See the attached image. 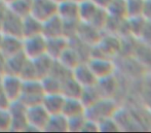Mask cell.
<instances>
[{
  "label": "cell",
  "instance_id": "obj_42",
  "mask_svg": "<svg viewBox=\"0 0 151 133\" xmlns=\"http://www.w3.org/2000/svg\"><path fill=\"white\" fill-rule=\"evenodd\" d=\"M12 1H14V0H4V2H5L6 4H8L9 2H12Z\"/></svg>",
  "mask_w": 151,
  "mask_h": 133
},
{
  "label": "cell",
  "instance_id": "obj_37",
  "mask_svg": "<svg viewBox=\"0 0 151 133\" xmlns=\"http://www.w3.org/2000/svg\"><path fill=\"white\" fill-rule=\"evenodd\" d=\"M6 10H7V4L4 1H0V24H1L2 19H3Z\"/></svg>",
  "mask_w": 151,
  "mask_h": 133
},
{
  "label": "cell",
  "instance_id": "obj_20",
  "mask_svg": "<svg viewBox=\"0 0 151 133\" xmlns=\"http://www.w3.org/2000/svg\"><path fill=\"white\" fill-rule=\"evenodd\" d=\"M42 34V22L29 15L23 18V26H22V36L23 38L30 37L34 35Z\"/></svg>",
  "mask_w": 151,
  "mask_h": 133
},
{
  "label": "cell",
  "instance_id": "obj_14",
  "mask_svg": "<svg viewBox=\"0 0 151 133\" xmlns=\"http://www.w3.org/2000/svg\"><path fill=\"white\" fill-rule=\"evenodd\" d=\"M68 47H69V39L65 36L46 39V54L55 60H58Z\"/></svg>",
  "mask_w": 151,
  "mask_h": 133
},
{
  "label": "cell",
  "instance_id": "obj_40",
  "mask_svg": "<svg viewBox=\"0 0 151 133\" xmlns=\"http://www.w3.org/2000/svg\"><path fill=\"white\" fill-rule=\"evenodd\" d=\"M58 1H74V2H80L81 0H58Z\"/></svg>",
  "mask_w": 151,
  "mask_h": 133
},
{
  "label": "cell",
  "instance_id": "obj_44",
  "mask_svg": "<svg viewBox=\"0 0 151 133\" xmlns=\"http://www.w3.org/2000/svg\"><path fill=\"white\" fill-rule=\"evenodd\" d=\"M0 1H4V0H0Z\"/></svg>",
  "mask_w": 151,
  "mask_h": 133
},
{
  "label": "cell",
  "instance_id": "obj_10",
  "mask_svg": "<svg viewBox=\"0 0 151 133\" xmlns=\"http://www.w3.org/2000/svg\"><path fill=\"white\" fill-rule=\"evenodd\" d=\"M72 76L82 88L96 86L98 81V78L91 71L88 62H80L77 66H75L72 69Z\"/></svg>",
  "mask_w": 151,
  "mask_h": 133
},
{
  "label": "cell",
  "instance_id": "obj_4",
  "mask_svg": "<svg viewBox=\"0 0 151 133\" xmlns=\"http://www.w3.org/2000/svg\"><path fill=\"white\" fill-rule=\"evenodd\" d=\"M86 62L98 80L114 76L116 66L112 58L91 56Z\"/></svg>",
  "mask_w": 151,
  "mask_h": 133
},
{
  "label": "cell",
  "instance_id": "obj_23",
  "mask_svg": "<svg viewBox=\"0 0 151 133\" xmlns=\"http://www.w3.org/2000/svg\"><path fill=\"white\" fill-rule=\"evenodd\" d=\"M83 88L76 81L72 74L62 81L61 93L68 98H80Z\"/></svg>",
  "mask_w": 151,
  "mask_h": 133
},
{
  "label": "cell",
  "instance_id": "obj_16",
  "mask_svg": "<svg viewBox=\"0 0 151 133\" xmlns=\"http://www.w3.org/2000/svg\"><path fill=\"white\" fill-rule=\"evenodd\" d=\"M0 51L5 56V58L17 55V54H19V53H22L23 52V38L16 37V36L3 35L1 46H0Z\"/></svg>",
  "mask_w": 151,
  "mask_h": 133
},
{
  "label": "cell",
  "instance_id": "obj_29",
  "mask_svg": "<svg viewBox=\"0 0 151 133\" xmlns=\"http://www.w3.org/2000/svg\"><path fill=\"white\" fill-rule=\"evenodd\" d=\"M98 125H99V132H117L121 130L119 123L115 117L103 120L98 123Z\"/></svg>",
  "mask_w": 151,
  "mask_h": 133
},
{
  "label": "cell",
  "instance_id": "obj_6",
  "mask_svg": "<svg viewBox=\"0 0 151 133\" xmlns=\"http://www.w3.org/2000/svg\"><path fill=\"white\" fill-rule=\"evenodd\" d=\"M8 111L12 120V131H26L28 127L27 122V106L19 100L12 101L8 107Z\"/></svg>",
  "mask_w": 151,
  "mask_h": 133
},
{
  "label": "cell",
  "instance_id": "obj_41",
  "mask_svg": "<svg viewBox=\"0 0 151 133\" xmlns=\"http://www.w3.org/2000/svg\"><path fill=\"white\" fill-rule=\"evenodd\" d=\"M2 38H3V34L0 32V46H1V42H2Z\"/></svg>",
  "mask_w": 151,
  "mask_h": 133
},
{
  "label": "cell",
  "instance_id": "obj_32",
  "mask_svg": "<svg viewBox=\"0 0 151 133\" xmlns=\"http://www.w3.org/2000/svg\"><path fill=\"white\" fill-rule=\"evenodd\" d=\"M12 120L8 109H0V131H10Z\"/></svg>",
  "mask_w": 151,
  "mask_h": 133
},
{
  "label": "cell",
  "instance_id": "obj_12",
  "mask_svg": "<svg viewBox=\"0 0 151 133\" xmlns=\"http://www.w3.org/2000/svg\"><path fill=\"white\" fill-rule=\"evenodd\" d=\"M58 16L63 22H80L79 2L58 1Z\"/></svg>",
  "mask_w": 151,
  "mask_h": 133
},
{
  "label": "cell",
  "instance_id": "obj_39",
  "mask_svg": "<svg viewBox=\"0 0 151 133\" xmlns=\"http://www.w3.org/2000/svg\"><path fill=\"white\" fill-rule=\"evenodd\" d=\"M5 62H6V58L3 54L0 51V73L3 74L4 73V68H5Z\"/></svg>",
  "mask_w": 151,
  "mask_h": 133
},
{
  "label": "cell",
  "instance_id": "obj_26",
  "mask_svg": "<svg viewBox=\"0 0 151 133\" xmlns=\"http://www.w3.org/2000/svg\"><path fill=\"white\" fill-rule=\"evenodd\" d=\"M108 15L112 18L127 19L125 0H112L106 8Z\"/></svg>",
  "mask_w": 151,
  "mask_h": 133
},
{
  "label": "cell",
  "instance_id": "obj_1",
  "mask_svg": "<svg viewBox=\"0 0 151 133\" xmlns=\"http://www.w3.org/2000/svg\"><path fill=\"white\" fill-rule=\"evenodd\" d=\"M117 105L112 98L101 97L86 108V117L90 120L100 123L108 118L115 117Z\"/></svg>",
  "mask_w": 151,
  "mask_h": 133
},
{
  "label": "cell",
  "instance_id": "obj_25",
  "mask_svg": "<svg viewBox=\"0 0 151 133\" xmlns=\"http://www.w3.org/2000/svg\"><path fill=\"white\" fill-rule=\"evenodd\" d=\"M7 8L19 17L24 18L31 15L32 0H14L7 4Z\"/></svg>",
  "mask_w": 151,
  "mask_h": 133
},
{
  "label": "cell",
  "instance_id": "obj_18",
  "mask_svg": "<svg viewBox=\"0 0 151 133\" xmlns=\"http://www.w3.org/2000/svg\"><path fill=\"white\" fill-rule=\"evenodd\" d=\"M101 8L102 7H99L93 0H81L79 2L80 22L91 24Z\"/></svg>",
  "mask_w": 151,
  "mask_h": 133
},
{
  "label": "cell",
  "instance_id": "obj_34",
  "mask_svg": "<svg viewBox=\"0 0 151 133\" xmlns=\"http://www.w3.org/2000/svg\"><path fill=\"white\" fill-rule=\"evenodd\" d=\"M81 132H99V125H98L97 122L86 118Z\"/></svg>",
  "mask_w": 151,
  "mask_h": 133
},
{
  "label": "cell",
  "instance_id": "obj_35",
  "mask_svg": "<svg viewBox=\"0 0 151 133\" xmlns=\"http://www.w3.org/2000/svg\"><path fill=\"white\" fill-rule=\"evenodd\" d=\"M10 103H12V101L9 100V98L7 97L5 92L3 91L2 87L0 86V109H7Z\"/></svg>",
  "mask_w": 151,
  "mask_h": 133
},
{
  "label": "cell",
  "instance_id": "obj_11",
  "mask_svg": "<svg viewBox=\"0 0 151 133\" xmlns=\"http://www.w3.org/2000/svg\"><path fill=\"white\" fill-rule=\"evenodd\" d=\"M102 32L103 31L99 30L98 28L93 27V25L88 24V23L80 22L79 26H78L76 37L81 40V41H83L84 44H86L88 46L93 48V46H96V44L100 41L102 35H103Z\"/></svg>",
  "mask_w": 151,
  "mask_h": 133
},
{
  "label": "cell",
  "instance_id": "obj_36",
  "mask_svg": "<svg viewBox=\"0 0 151 133\" xmlns=\"http://www.w3.org/2000/svg\"><path fill=\"white\" fill-rule=\"evenodd\" d=\"M144 20L151 23V0H145L144 3V9H143V16Z\"/></svg>",
  "mask_w": 151,
  "mask_h": 133
},
{
  "label": "cell",
  "instance_id": "obj_30",
  "mask_svg": "<svg viewBox=\"0 0 151 133\" xmlns=\"http://www.w3.org/2000/svg\"><path fill=\"white\" fill-rule=\"evenodd\" d=\"M20 76L23 81H31V80H39L37 76V72H36L35 66L34 63L31 59H28L26 62V64L23 67L22 71L20 73Z\"/></svg>",
  "mask_w": 151,
  "mask_h": 133
},
{
  "label": "cell",
  "instance_id": "obj_38",
  "mask_svg": "<svg viewBox=\"0 0 151 133\" xmlns=\"http://www.w3.org/2000/svg\"><path fill=\"white\" fill-rule=\"evenodd\" d=\"M93 2H95L96 4H97L99 7H102V8H107V6L110 4V2L112 1V0H93Z\"/></svg>",
  "mask_w": 151,
  "mask_h": 133
},
{
  "label": "cell",
  "instance_id": "obj_19",
  "mask_svg": "<svg viewBox=\"0 0 151 133\" xmlns=\"http://www.w3.org/2000/svg\"><path fill=\"white\" fill-rule=\"evenodd\" d=\"M62 113L65 117L71 118L79 115H86V106L82 103L80 98H68L65 97Z\"/></svg>",
  "mask_w": 151,
  "mask_h": 133
},
{
  "label": "cell",
  "instance_id": "obj_24",
  "mask_svg": "<svg viewBox=\"0 0 151 133\" xmlns=\"http://www.w3.org/2000/svg\"><path fill=\"white\" fill-rule=\"evenodd\" d=\"M137 41L138 44L136 42V46L134 48L135 58L144 68L151 69V47L143 44L139 39H137Z\"/></svg>",
  "mask_w": 151,
  "mask_h": 133
},
{
  "label": "cell",
  "instance_id": "obj_21",
  "mask_svg": "<svg viewBox=\"0 0 151 133\" xmlns=\"http://www.w3.org/2000/svg\"><path fill=\"white\" fill-rule=\"evenodd\" d=\"M32 61H33L34 66H35L38 78L41 80L42 78L48 76L52 72L56 60L52 59L47 54H44V55L40 56V57L36 58V59L32 60Z\"/></svg>",
  "mask_w": 151,
  "mask_h": 133
},
{
  "label": "cell",
  "instance_id": "obj_2",
  "mask_svg": "<svg viewBox=\"0 0 151 133\" xmlns=\"http://www.w3.org/2000/svg\"><path fill=\"white\" fill-rule=\"evenodd\" d=\"M44 94L45 92L40 80L23 81V88L19 101L27 107L39 104L42 102Z\"/></svg>",
  "mask_w": 151,
  "mask_h": 133
},
{
  "label": "cell",
  "instance_id": "obj_33",
  "mask_svg": "<svg viewBox=\"0 0 151 133\" xmlns=\"http://www.w3.org/2000/svg\"><path fill=\"white\" fill-rule=\"evenodd\" d=\"M137 39H139L140 41H142L143 44L151 47V23L146 21L145 26H144L141 34H140V36Z\"/></svg>",
  "mask_w": 151,
  "mask_h": 133
},
{
  "label": "cell",
  "instance_id": "obj_17",
  "mask_svg": "<svg viewBox=\"0 0 151 133\" xmlns=\"http://www.w3.org/2000/svg\"><path fill=\"white\" fill-rule=\"evenodd\" d=\"M27 60H28V58L23 52L6 58L3 74H14V76H19L24 65L26 64Z\"/></svg>",
  "mask_w": 151,
  "mask_h": 133
},
{
  "label": "cell",
  "instance_id": "obj_7",
  "mask_svg": "<svg viewBox=\"0 0 151 133\" xmlns=\"http://www.w3.org/2000/svg\"><path fill=\"white\" fill-rule=\"evenodd\" d=\"M31 15L44 22L58 15V0H32Z\"/></svg>",
  "mask_w": 151,
  "mask_h": 133
},
{
  "label": "cell",
  "instance_id": "obj_5",
  "mask_svg": "<svg viewBox=\"0 0 151 133\" xmlns=\"http://www.w3.org/2000/svg\"><path fill=\"white\" fill-rule=\"evenodd\" d=\"M23 53L31 60L46 54V38L42 34L23 38Z\"/></svg>",
  "mask_w": 151,
  "mask_h": 133
},
{
  "label": "cell",
  "instance_id": "obj_22",
  "mask_svg": "<svg viewBox=\"0 0 151 133\" xmlns=\"http://www.w3.org/2000/svg\"><path fill=\"white\" fill-rule=\"evenodd\" d=\"M46 132H67L68 131V119L67 117L60 113L50 115L47 123L44 128Z\"/></svg>",
  "mask_w": 151,
  "mask_h": 133
},
{
  "label": "cell",
  "instance_id": "obj_27",
  "mask_svg": "<svg viewBox=\"0 0 151 133\" xmlns=\"http://www.w3.org/2000/svg\"><path fill=\"white\" fill-rule=\"evenodd\" d=\"M145 0H125L127 19L139 18L143 16Z\"/></svg>",
  "mask_w": 151,
  "mask_h": 133
},
{
  "label": "cell",
  "instance_id": "obj_9",
  "mask_svg": "<svg viewBox=\"0 0 151 133\" xmlns=\"http://www.w3.org/2000/svg\"><path fill=\"white\" fill-rule=\"evenodd\" d=\"M0 86L9 98L10 101L19 100L23 88V80L14 74H3L0 81Z\"/></svg>",
  "mask_w": 151,
  "mask_h": 133
},
{
  "label": "cell",
  "instance_id": "obj_13",
  "mask_svg": "<svg viewBox=\"0 0 151 133\" xmlns=\"http://www.w3.org/2000/svg\"><path fill=\"white\" fill-rule=\"evenodd\" d=\"M42 35L46 39L64 36V22L58 15L42 22Z\"/></svg>",
  "mask_w": 151,
  "mask_h": 133
},
{
  "label": "cell",
  "instance_id": "obj_8",
  "mask_svg": "<svg viewBox=\"0 0 151 133\" xmlns=\"http://www.w3.org/2000/svg\"><path fill=\"white\" fill-rule=\"evenodd\" d=\"M22 26L23 18L19 17L18 15L14 14V12H10L7 8L3 19H2L1 24H0V32L3 35L16 36V37L23 38Z\"/></svg>",
  "mask_w": 151,
  "mask_h": 133
},
{
  "label": "cell",
  "instance_id": "obj_15",
  "mask_svg": "<svg viewBox=\"0 0 151 133\" xmlns=\"http://www.w3.org/2000/svg\"><path fill=\"white\" fill-rule=\"evenodd\" d=\"M65 101V96L62 93H46L44 94L41 104L50 115L62 113V108Z\"/></svg>",
  "mask_w": 151,
  "mask_h": 133
},
{
  "label": "cell",
  "instance_id": "obj_43",
  "mask_svg": "<svg viewBox=\"0 0 151 133\" xmlns=\"http://www.w3.org/2000/svg\"><path fill=\"white\" fill-rule=\"evenodd\" d=\"M2 76H3V74H2V73H0V81H1V78H2Z\"/></svg>",
  "mask_w": 151,
  "mask_h": 133
},
{
  "label": "cell",
  "instance_id": "obj_31",
  "mask_svg": "<svg viewBox=\"0 0 151 133\" xmlns=\"http://www.w3.org/2000/svg\"><path fill=\"white\" fill-rule=\"evenodd\" d=\"M68 119V131L72 132H81L82 127L86 123V115H79L75 117L67 118Z\"/></svg>",
  "mask_w": 151,
  "mask_h": 133
},
{
  "label": "cell",
  "instance_id": "obj_28",
  "mask_svg": "<svg viewBox=\"0 0 151 133\" xmlns=\"http://www.w3.org/2000/svg\"><path fill=\"white\" fill-rule=\"evenodd\" d=\"M42 87H43L44 92L46 93H61V87H62V81L56 78L52 74H48V76L42 78L41 80Z\"/></svg>",
  "mask_w": 151,
  "mask_h": 133
},
{
  "label": "cell",
  "instance_id": "obj_3",
  "mask_svg": "<svg viewBox=\"0 0 151 133\" xmlns=\"http://www.w3.org/2000/svg\"><path fill=\"white\" fill-rule=\"evenodd\" d=\"M50 118V113L41 103L27 107V122L28 127L26 131H44V128Z\"/></svg>",
  "mask_w": 151,
  "mask_h": 133
}]
</instances>
